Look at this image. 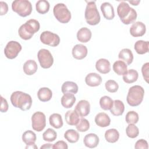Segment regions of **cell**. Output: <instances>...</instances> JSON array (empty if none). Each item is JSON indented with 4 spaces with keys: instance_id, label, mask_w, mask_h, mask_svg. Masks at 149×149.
Masks as SVG:
<instances>
[{
    "instance_id": "16",
    "label": "cell",
    "mask_w": 149,
    "mask_h": 149,
    "mask_svg": "<svg viewBox=\"0 0 149 149\" xmlns=\"http://www.w3.org/2000/svg\"><path fill=\"white\" fill-rule=\"evenodd\" d=\"M101 10L104 17L107 20H112L115 17V12L113 6L109 2H105L101 4Z\"/></svg>"
},
{
    "instance_id": "36",
    "label": "cell",
    "mask_w": 149,
    "mask_h": 149,
    "mask_svg": "<svg viewBox=\"0 0 149 149\" xmlns=\"http://www.w3.org/2000/svg\"><path fill=\"white\" fill-rule=\"evenodd\" d=\"M113 104V101L109 96H103L100 100V107L104 110H110L111 108L112 107Z\"/></svg>"
},
{
    "instance_id": "34",
    "label": "cell",
    "mask_w": 149,
    "mask_h": 149,
    "mask_svg": "<svg viewBox=\"0 0 149 149\" xmlns=\"http://www.w3.org/2000/svg\"><path fill=\"white\" fill-rule=\"evenodd\" d=\"M79 137V133L74 129H69L64 133L65 139L70 143H74L78 141Z\"/></svg>"
},
{
    "instance_id": "21",
    "label": "cell",
    "mask_w": 149,
    "mask_h": 149,
    "mask_svg": "<svg viewBox=\"0 0 149 149\" xmlns=\"http://www.w3.org/2000/svg\"><path fill=\"white\" fill-rule=\"evenodd\" d=\"M91 31L87 27H82L77 33V38L81 42H87L91 38Z\"/></svg>"
},
{
    "instance_id": "26",
    "label": "cell",
    "mask_w": 149,
    "mask_h": 149,
    "mask_svg": "<svg viewBox=\"0 0 149 149\" xmlns=\"http://www.w3.org/2000/svg\"><path fill=\"white\" fill-rule=\"evenodd\" d=\"M134 48L138 54L143 55L146 54L149 50V42L148 41L138 40L135 42Z\"/></svg>"
},
{
    "instance_id": "7",
    "label": "cell",
    "mask_w": 149,
    "mask_h": 149,
    "mask_svg": "<svg viewBox=\"0 0 149 149\" xmlns=\"http://www.w3.org/2000/svg\"><path fill=\"white\" fill-rule=\"evenodd\" d=\"M53 13L55 18L62 23H67L71 19L70 12L63 3L55 5L53 9Z\"/></svg>"
},
{
    "instance_id": "48",
    "label": "cell",
    "mask_w": 149,
    "mask_h": 149,
    "mask_svg": "<svg viewBox=\"0 0 149 149\" xmlns=\"http://www.w3.org/2000/svg\"><path fill=\"white\" fill-rule=\"evenodd\" d=\"M129 2L130 3L133 5L137 6L139 5V3L140 2V1H129Z\"/></svg>"
},
{
    "instance_id": "39",
    "label": "cell",
    "mask_w": 149,
    "mask_h": 149,
    "mask_svg": "<svg viewBox=\"0 0 149 149\" xmlns=\"http://www.w3.org/2000/svg\"><path fill=\"white\" fill-rule=\"evenodd\" d=\"M76 129L80 132L87 131L90 128V123L87 119L81 118L79 119V122L76 125Z\"/></svg>"
},
{
    "instance_id": "32",
    "label": "cell",
    "mask_w": 149,
    "mask_h": 149,
    "mask_svg": "<svg viewBox=\"0 0 149 149\" xmlns=\"http://www.w3.org/2000/svg\"><path fill=\"white\" fill-rule=\"evenodd\" d=\"M36 139L37 137L36 133L31 130H27L22 134V140L27 146L34 144Z\"/></svg>"
},
{
    "instance_id": "40",
    "label": "cell",
    "mask_w": 149,
    "mask_h": 149,
    "mask_svg": "<svg viewBox=\"0 0 149 149\" xmlns=\"http://www.w3.org/2000/svg\"><path fill=\"white\" fill-rule=\"evenodd\" d=\"M139 119V117L138 113L134 111H129L126 115L125 120L128 124H136L138 122Z\"/></svg>"
},
{
    "instance_id": "5",
    "label": "cell",
    "mask_w": 149,
    "mask_h": 149,
    "mask_svg": "<svg viewBox=\"0 0 149 149\" xmlns=\"http://www.w3.org/2000/svg\"><path fill=\"white\" fill-rule=\"evenodd\" d=\"M87 2V4L84 13L86 21L90 25H97L100 23L101 17L95 2V1H89Z\"/></svg>"
},
{
    "instance_id": "35",
    "label": "cell",
    "mask_w": 149,
    "mask_h": 149,
    "mask_svg": "<svg viewBox=\"0 0 149 149\" xmlns=\"http://www.w3.org/2000/svg\"><path fill=\"white\" fill-rule=\"evenodd\" d=\"M49 3L47 0H39L36 3V9L38 13L45 14L49 11Z\"/></svg>"
},
{
    "instance_id": "41",
    "label": "cell",
    "mask_w": 149,
    "mask_h": 149,
    "mask_svg": "<svg viewBox=\"0 0 149 149\" xmlns=\"http://www.w3.org/2000/svg\"><path fill=\"white\" fill-rule=\"evenodd\" d=\"M106 90L109 93H115L119 88V85L113 80H108L105 84Z\"/></svg>"
},
{
    "instance_id": "13",
    "label": "cell",
    "mask_w": 149,
    "mask_h": 149,
    "mask_svg": "<svg viewBox=\"0 0 149 149\" xmlns=\"http://www.w3.org/2000/svg\"><path fill=\"white\" fill-rule=\"evenodd\" d=\"M146 25L141 22H136L133 23L130 28V33L134 37L143 36L146 33Z\"/></svg>"
},
{
    "instance_id": "29",
    "label": "cell",
    "mask_w": 149,
    "mask_h": 149,
    "mask_svg": "<svg viewBox=\"0 0 149 149\" xmlns=\"http://www.w3.org/2000/svg\"><path fill=\"white\" fill-rule=\"evenodd\" d=\"M113 70L118 75H123L127 71V66L123 61H116L113 64Z\"/></svg>"
},
{
    "instance_id": "46",
    "label": "cell",
    "mask_w": 149,
    "mask_h": 149,
    "mask_svg": "<svg viewBox=\"0 0 149 149\" xmlns=\"http://www.w3.org/2000/svg\"><path fill=\"white\" fill-rule=\"evenodd\" d=\"M0 5H1V12L0 15L1 16L4 15L6 14V13L8 11V4L3 2V1H1L0 2Z\"/></svg>"
},
{
    "instance_id": "19",
    "label": "cell",
    "mask_w": 149,
    "mask_h": 149,
    "mask_svg": "<svg viewBox=\"0 0 149 149\" xmlns=\"http://www.w3.org/2000/svg\"><path fill=\"white\" fill-rule=\"evenodd\" d=\"M94 120L96 125L101 127H107L111 123L109 116L104 112H100L97 114Z\"/></svg>"
},
{
    "instance_id": "18",
    "label": "cell",
    "mask_w": 149,
    "mask_h": 149,
    "mask_svg": "<svg viewBox=\"0 0 149 149\" xmlns=\"http://www.w3.org/2000/svg\"><path fill=\"white\" fill-rule=\"evenodd\" d=\"M99 137L94 133H89L85 136L83 143L86 147L93 148L96 147L99 144Z\"/></svg>"
},
{
    "instance_id": "11",
    "label": "cell",
    "mask_w": 149,
    "mask_h": 149,
    "mask_svg": "<svg viewBox=\"0 0 149 149\" xmlns=\"http://www.w3.org/2000/svg\"><path fill=\"white\" fill-rule=\"evenodd\" d=\"M40 41L42 43L51 47H56L59 44V36L49 31H44L40 34Z\"/></svg>"
},
{
    "instance_id": "45",
    "label": "cell",
    "mask_w": 149,
    "mask_h": 149,
    "mask_svg": "<svg viewBox=\"0 0 149 149\" xmlns=\"http://www.w3.org/2000/svg\"><path fill=\"white\" fill-rule=\"evenodd\" d=\"M68 148V146L67 143L65 141L62 140L57 141L54 144H53V147H52V148H54V149H58V148L67 149Z\"/></svg>"
},
{
    "instance_id": "33",
    "label": "cell",
    "mask_w": 149,
    "mask_h": 149,
    "mask_svg": "<svg viewBox=\"0 0 149 149\" xmlns=\"http://www.w3.org/2000/svg\"><path fill=\"white\" fill-rule=\"evenodd\" d=\"M105 140L111 143L116 142L119 138V133L116 129H110L105 133Z\"/></svg>"
},
{
    "instance_id": "38",
    "label": "cell",
    "mask_w": 149,
    "mask_h": 149,
    "mask_svg": "<svg viewBox=\"0 0 149 149\" xmlns=\"http://www.w3.org/2000/svg\"><path fill=\"white\" fill-rule=\"evenodd\" d=\"M57 137L56 132L51 128H48L42 134V139L44 141L52 142L54 141Z\"/></svg>"
},
{
    "instance_id": "10",
    "label": "cell",
    "mask_w": 149,
    "mask_h": 149,
    "mask_svg": "<svg viewBox=\"0 0 149 149\" xmlns=\"http://www.w3.org/2000/svg\"><path fill=\"white\" fill-rule=\"evenodd\" d=\"M22 48V45L19 42L10 41L7 43L4 48V54L7 58L13 59L17 57L19 53L21 51Z\"/></svg>"
},
{
    "instance_id": "42",
    "label": "cell",
    "mask_w": 149,
    "mask_h": 149,
    "mask_svg": "<svg viewBox=\"0 0 149 149\" xmlns=\"http://www.w3.org/2000/svg\"><path fill=\"white\" fill-rule=\"evenodd\" d=\"M134 148L136 149H148V145L146 140L144 139H140L136 141L134 145Z\"/></svg>"
},
{
    "instance_id": "25",
    "label": "cell",
    "mask_w": 149,
    "mask_h": 149,
    "mask_svg": "<svg viewBox=\"0 0 149 149\" xmlns=\"http://www.w3.org/2000/svg\"><path fill=\"white\" fill-rule=\"evenodd\" d=\"M125 111V105L123 102L119 100L113 101L112 107L110 109L111 113L114 116L122 115Z\"/></svg>"
},
{
    "instance_id": "9",
    "label": "cell",
    "mask_w": 149,
    "mask_h": 149,
    "mask_svg": "<svg viewBox=\"0 0 149 149\" xmlns=\"http://www.w3.org/2000/svg\"><path fill=\"white\" fill-rule=\"evenodd\" d=\"M46 126V117L45 114L40 111L34 113L31 116V126L34 130L42 131Z\"/></svg>"
},
{
    "instance_id": "2",
    "label": "cell",
    "mask_w": 149,
    "mask_h": 149,
    "mask_svg": "<svg viewBox=\"0 0 149 149\" xmlns=\"http://www.w3.org/2000/svg\"><path fill=\"white\" fill-rule=\"evenodd\" d=\"M117 13L121 22L125 24H129L137 19L136 11L126 2H121L117 7Z\"/></svg>"
},
{
    "instance_id": "8",
    "label": "cell",
    "mask_w": 149,
    "mask_h": 149,
    "mask_svg": "<svg viewBox=\"0 0 149 149\" xmlns=\"http://www.w3.org/2000/svg\"><path fill=\"white\" fill-rule=\"evenodd\" d=\"M38 60L41 68L48 69L51 67L54 63V58L49 50L47 49H41L37 54Z\"/></svg>"
},
{
    "instance_id": "24",
    "label": "cell",
    "mask_w": 149,
    "mask_h": 149,
    "mask_svg": "<svg viewBox=\"0 0 149 149\" xmlns=\"http://www.w3.org/2000/svg\"><path fill=\"white\" fill-rule=\"evenodd\" d=\"M76 97L72 93H65L62 97L61 102L62 105L65 108H72L76 102Z\"/></svg>"
},
{
    "instance_id": "27",
    "label": "cell",
    "mask_w": 149,
    "mask_h": 149,
    "mask_svg": "<svg viewBox=\"0 0 149 149\" xmlns=\"http://www.w3.org/2000/svg\"><path fill=\"white\" fill-rule=\"evenodd\" d=\"M118 58L126 62L127 65H130L133 60V55L132 51L128 48L122 49L119 53Z\"/></svg>"
},
{
    "instance_id": "14",
    "label": "cell",
    "mask_w": 149,
    "mask_h": 149,
    "mask_svg": "<svg viewBox=\"0 0 149 149\" xmlns=\"http://www.w3.org/2000/svg\"><path fill=\"white\" fill-rule=\"evenodd\" d=\"M72 53L74 58L78 60H81L84 59L87 56L88 50L85 45L79 44L73 47Z\"/></svg>"
},
{
    "instance_id": "47",
    "label": "cell",
    "mask_w": 149,
    "mask_h": 149,
    "mask_svg": "<svg viewBox=\"0 0 149 149\" xmlns=\"http://www.w3.org/2000/svg\"><path fill=\"white\" fill-rule=\"evenodd\" d=\"M52 147H53L52 144L48 143V144H43L42 146L40 147V148L41 149H42V148H52Z\"/></svg>"
},
{
    "instance_id": "30",
    "label": "cell",
    "mask_w": 149,
    "mask_h": 149,
    "mask_svg": "<svg viewBox=\"0 0 149 149\" xmlns=\"http://www.w3.org/2000/svg\"><path fill=\"white\" fill-rule=\"evenodd\" d=\"M139 77L138 72L134 69H129L123 75V81L127 84H131L137 81Z\"/></svg>"
},
{
    "instance_id": "20",
    "label": "cell",
    "mask_w": 149,
    "mask_h": 149,
    "mask_svg": "<svg viewBox=\"0 0 149 149\" xmlns=\"http://www.w3.org/2000/svg\"><path fill=\"white\" fill-rule=\"evenodd\" d=\"M66 123L71 126H76L79 121V115L75 110L68 111L65 114Z\"/></svg>"
},
{
    "instance_id": "37",
    "label": "cell",
    "mask_w": 149,
    "mask_h": 149,
    "mask_svg": "<svg viewBox=\"0 0 149 149\" xmlns=\"http://www.w3.org/2000/svg\"><path fill=\"white\" fill-rule=\"evenodd\" d=\"M126 133L129 137L134 139L139 136V129L134 124L130 123L126 129Z\"/></svg>"
},
{
    "instance_id": "3",
    "label": "cell",
    "mask_w": 149,
    "mask_h": 149,
    "mask_svg": "<svg viewBox=\"0 0 149 149\" xmlns=\"http://www.w3.org/2000/svg\"><path fill=\"white\" fill-rule=\"evenodd\" d=\"M40 25L38 20L33 19H30L19 27L18 30L19 36L23 40H30L34 34L40 30Z\"/></svg>"
},
{
    "instance_id": "4",
    "label": "cell",
    "mask_w": 149,
    "mask_h": 149,
    "mask_svg": "<svg viewBox=\"0 0 149 149\" xmlns=\"http://www.w3.org/2000/svg\"><path fill=\"white\" fill-rule=\"evenodd\" d=\"M144 95V90L141 86H133L129 90L126 97L127 102L131 107L138 106L142 102Z\"/></svg>"
},
{
    "instance_id": "12",
    "label": "cell",
    "mask_w": 149,
    "mask_h": 149,
    "mask_svg": "<svg viewBox=\"0 0 149 149\" xmlns=\"http://www.w3.org/2000/svg\"><path fill=\"white\" fill-rule=\"evenodd\" d=\"M74 110L79 114V116L83 118L89 114L90 112V104L88 101L81 100L77 104Z\"/></svg>"
},
{
    "instance_id": "22",
    "label": "cell",
    "mask_w": 149,
    "mask_h": 149,
    "mask_svg": "<svg viewBox=\"0 0 149 149\" xmlns=\"http://www.w3.org/2000/svg\"><path fill=\"white\" fill-rule=\"evenodd\" d=\"M78 89L77 84L71 81H66L64 82L61 87V91L63 94L72 93L75 94L77 93Z\"/></svg>"
},
{
    "instance_id": "43",
    "label": "cell",
    "mask_w": 149,
    "mask_h": 149,
    "mask_svg": "<svg viewBox=\"0 0 149 149\" xmlns=\"http://www.w3.org/2000/svg\"><path fill=\"white\" fill-rule=\"evenodd\" d=\"M148 70H149V63H144L141 68V72L144 79L147 83H148Z\"/></svg>"
},
{
    "instance_id": "23",
    "label": "cell",
    "mask_w": 149,
    "mask_h": 149,
    "mask_svg": "<svg viewBox=\"0 0 149 149\" xmlns=\"http://www.w3.org/2000/svg\"><path fill=\"white\" fill-rule=\"evenodd\" d=\"M38 69L37 64L35 61L30 59L27 61L23 65V69L24 73L27 75L30 76L34 74Z\"/></svg>"
},
{
    "instance_id": "49",
    "label": "cell",
    "mask_w": 149,
    "mask_h": 149,
    "mask_svg": "<svg viewBox=\"0 0 149 149\" xmlns=\"http://www.w3.org/2000/svg\"><path fill=\"white\" fill-rule=\"evenodd\" d=\"M26 148H37V147L36 145L34 144H31V145H29L26 147Z\"/></svg>"
},
{
    "instance_id": "28",
    "label": "cell",
    "mask_w": 149,
    "mask_h": 149,
    "mask_svg": "<svg viewBox=\"0 0 149 149\" xmlns=\"http://www.w3.org/2000/svg\"><path fill=\"white\" fill-rule=\"evenodd\" d=\"M37 96L41 101L47 102L51 99L52 92L48 87H42L38 90L37 92Z\"/></svg>"
},
{
    "instance_id": "15",
    "label": "cell",
    "mask_w": 149,
    "mask_h": 149,
    "mask_svg": "<svg viewBox=\"0 0 149 149\" xmlns=\"http://www.w3.org/2000/svg\"><path fill=\"white\" fill-rule=\"evenodd\" d=\"M85 82L88 86L97 87L101 84L102 78L97 73H90L86 76Z\"/></svg>"
},
{
    "instance_id": "31",
    "label": "cell",
    "mask_w": 149,
    "mask_h": 149,
    "mask_svg": "<svg viewBox=\"0 0 149 149\" xmlns=\"http://www.w3.org/2000/svg\"><path fill=\"white\" fill-rule=\"evenodd\" d=\"M49 122L51 126L55 129H59L63 126L62 116L59 113H52L49 118Z\"/></svg>"
},
{
    "instance_id": "17",
    "label": "cell",
    "mask_w": 149,
    "mask_h": 149,
    "mask_svg": "<svg viewBox=\"0 0 149 149\" xmlns=\"http://www.w3.org/2000/svg\"><path fill=\"white\" fill-rule=\"evenodd\" d=\"M95 68L100 73L107 74L111 70V64L108 59L101 58L96 62Z\"/></svg>"
},
{
    "instance_id": "6",
    "label": "cell",
    "mask_w": 149,
    "mask_h": 149,
    "mask_svg": "<svg viewBox=\"0 0 149 149\" xmlns=\"http://www.w3.org/2000/svg\"><path fill=\"white\" fill-rule=\"evenodd\" d=\"M12 10L22 17L30 15L32 12V5L27 0H16L12 3Z\"/></svg>"
},
{
    "instance_id": "1",
    "label": "cell",
    "mask_w": 149,
    "mask_h": 149,
    "mask_svg": "<svg viewBox=\"0 0 149 149\" xmlns=\"http://www.w3.org/2000/svg\"><path fill=\"white\" fill-rule=\"evenodd\" d=\"M10 101L13 106L20 108L22 111L29 110L32 105L31 96L24 92L16 91L10 95Z\"/></svg>"
},
{
    "instance_id": "44",
    "label": "cell",
    "mask_w": 149,
    "mask_h": 149,
    "mask_svg": "<svg viewBox=\"0 0 149 149\" xmlns=\"http://www.w3.org/2000/svg\"><path fill=\"white\" fill-rule=\"evenodd\" d=\"M8 108H9V105L6 100L1 95V107H0L1 112H6L8 110Z\"/></svg>"
}]
</instances>
